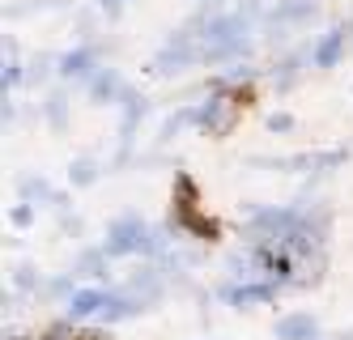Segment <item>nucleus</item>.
Returning <instances> with one entry per match:
<instances>
[{
  "label": "nucleus",
  "mask_w": 353,
  "mask_h": 340,
  "mask_svg": "<svg viewBox=\"0 0 353 340\" xmlns=\"http://www.w3.org/2000/svg\"><path fill=\"white\" fill-rule=\"evenodd\" d=\"M276 332H281V340H315V319L294 315V319H285Z\"/></svg>",
  "instance_id": "nucleus-1"
},
{
  "label": "nucleus",
  "mask_w": 353,
  "mask_h": 340,
  "mask_svg": "<svg viewBox=\"0 0 353 340\" xmlns=\"http://www.w3.org/2000/svg\"><path fill=\"white\" fill-rule=\"evenodd\" d=\"M336 47H341V34H332L323 43V51H319V64H332V56H336Z\"/></svg>",
  "instance_id": "nucleus-2"
}]
</instances>
